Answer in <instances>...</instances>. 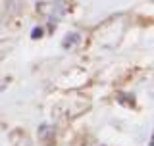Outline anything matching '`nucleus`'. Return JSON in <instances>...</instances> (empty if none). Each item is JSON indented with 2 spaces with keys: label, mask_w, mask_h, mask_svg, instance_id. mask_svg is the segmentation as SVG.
<instances>
[{
  "label": "nucleus",
  "mask_w": 154,
  "mask_h": 146,
  "mask_svg": "<svg viewBox=\"0 0 154 146\" xmlns=\"http://www.w3.org/2000/svg\"><path fill=\"white\" fill-rule=\"evenodd\" d=\"M38 131H41V133H38V137H41L42 142H45L46 138H50V142L54 144V127H52V125H42Z\"/></svg>",
  "instance_id": "f257e3e1"
},
{
  "label": "nucleus",
  "mask_w": 154,
  "mask_h": 146,
  "mask_svg": "<svg viewBox=\"0 0 154 146\" xmlns=\"http://www.w3.org/2000/svg\"><path fill=\"white\" fill-rule=\"evenodd\" d=\"M150 146H154V135H152V138H150Z\"/></svg>",
  "instance_id": "7ed1b4c3"
},
{
  "label": "nucleus",
  "mask_w": 154,
  "mask_h": 146,
  "mask_svg": "<svg viewBox=\"0 0 154 146\" xmlns=\"http://www.w3.org/2000/svg\"><path fill=\"white\" fill-rule=\"evenodd\" d=\"M6 85H8V79H2V81H0V92L6 89Z\"/></svg>",
  "instance_id": "f03ea898"
}]
</instances>
